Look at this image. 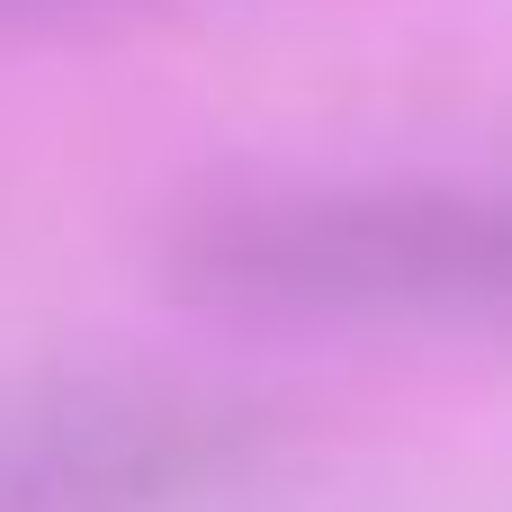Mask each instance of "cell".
I'll return each instance as SVG.
<instances>
[{"mask_svg":"<svg viewBox=\"0 0 512 512\" xmlns=\"http://www.w3.org/2000/svg\"><path fill=\"white\" fill-rule=\"evenodd\" d=\"M36 9H81V0H0V18H36Z\"/></svg>","mask_w":512,"mask_h":512,"instance_id":"3","label":"cell"},{"mask_svg":"<svg viewBox=\"0 0 512 512\" xmlns=\"http://www.w3.org/2000/svg\"><path fill=\"white\" fill-rule=\"evenodd\" d=\"M162 270L189 306L252 324L512 333V189L477 180H279L198 198Z\"/></svg>","mask_w":512,"mask_h":512,"instance_id":"1","label":"cell"},{"mask_svg":"<svg viewBox=\"0 0 512 512\" xmlns=\"http://www.w3.org/2000/svg\"><path fill=\"white\" fill-rule=\"evenodd\" d=\"M243 450L252 423L189 387H0V512H180Z\"/></svg>","mask_w":512,"mask_h":512,"instance_id":"2","label":"cell"}]
</instances>
